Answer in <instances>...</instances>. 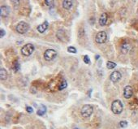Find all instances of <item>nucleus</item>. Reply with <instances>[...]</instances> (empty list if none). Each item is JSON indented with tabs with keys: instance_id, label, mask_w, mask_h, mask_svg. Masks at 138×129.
Returning <instances> with one entry per match:
<instances>
[{
	"instance_id": "1",
	"label": "nucleus",
	"mask_w": 138,
	"mask_h": 129,
	"mask_svg": "<svg viewBox=\"0 0 138 129\" xmlns=\"http://www.w3.org/2000/svg\"><path fill=\"white\" fill-rule=\"evenodd\" d=\"M124 110L123 103L120 100H114L111 104V111L114 115H120Z\"/></svg>"
},
{
	"instance_id": "2",
	"label": "nucleus",
	"mask_w": 138,
	"mask_h": 129,
	"mask_svg": "<svg viewBox=\"0 0 138 129\" xmlns=\"http://www.w3.org/2000/svg\"><path fill=\"white\" fill-rule=\"evenodd\" d=\"M29 29V25L24 21H20L18 23V25L16 26V30L18 33L20 34H24L26 33Z\"/></svg>"
},
{
	"instance_id": "3",
	"label": "nucleus",
	"mask_w": 138,
	"mask_h": 129,
	"mask_svg": "<svg viewBox=\"0 0 138 129\" xmlns=\"http://www.w3.org/2000/svg\"><path fill=\"white\" fill-rule=\"evenodd\" d=\"M93 112V107L90 104H86L84 106H83L81 108V111H80V113H81V115L84 118H89L92 115V114Z\"/></svg>"
},
{
	"instance_id": "4",
	"label": "nucleus",
	"mask_w": 138,
	"mask_h": 129,
	"mask_svg": "<svg viewBox=\"0 0 138 129\" xmlns=\"http://www.w3.org/2000/svg\"><path fill=\"white\" fill-rule=\"evenodd\" d=\"M34 51V46L31 43L24 45V46L21 48V54L24 56H29L31 55L33 52Z\"/></svg>"
},
{
	"instance_id": "5",
	"label": "nucleus",
	"mask_w": 138,
	"mask_h": 129,
	"mask_svg": "<svg viewBox=\"0 0 138 129\" xmlns=\"http://www.w3.org/2000/svg\"><path fill=\"white\" fill-rule=\"evenodd\" d=\"M57 57V51L53 49H48L44 53V59L46 61H52Z\"/></svg>"
},
{
	"instance_id": "6",
	"label": "nucleus",
	"mask_w": 138,
	"mask_h": 129,
	"mask_svg": "<svg viewBox=\"0 0 138 129\" xmlns=\"http://www.w3.org/2000/svg\"><path fill=\"white\" fill-rule=\"evenodd\" d=\"M95 40H96V42L98 43V44H103V43H105L107 40V33H106V32H104V31L99 32V33L96 35Z\"/></svg>"
},
{
	"instance_id": "7",
	"label": "nucleus",
	"mask_w": 138,
	"mask_h": 129,
	"mask_svg": "<svg viewBox=\"0 0 138 129\" xmlns=\"http://www.w3.org/2000/svg\"><path fill=\"white\" fill-rule=\"evenodd\" d=\"M121 78H122V75L120 72L118 71H114L110 74V80L112 81L113 83H117L120 80Z\"/></svg>"
},
{
	"instance_id": "8",
	"label": "nucleus",
	"mask_w": 138,
	"mask_h": 129,
	"mask_svg": "<svg viewBox=\"0 0 138 129\" xmlns=\"http://www.w3.org/2000/svg\"><path fill=\"white\" fill-rule=\"evenodd\" d=\"M133 94V90H132V88L131 87L130 85H127L126 87L124 88V96L125 98L128 99L130 98Z\"/></svg>"
},
{
	"instance_id": "9",
	"label": "nucleus",
	"mask_w": 138,
	"mask_h": 129,
	"mask_svg": "<svg viewBox=\"0 0 138 129\" xmlns=\"http://www.w3.org/2000/svg\"><path fill=\"white\" fill-rule=\"evenodd\" d=\"M10 7H7V6H2L1 8H0V15H1L2 17L5 18V17H7L10 14Z\"/></svg>"
},
{
	"instance_id": "10",
	"label": "nucleus",
	"mask_w": 138,
	"mask_h": 129,
	"mask_svg": "<svg viewBox=\"0 0 138 129\" xmlns=\"http://www.w3.org/2000/svg\"><path fill=\"white\" fill-rule=\"evenodd\" d=\"M48 27H49V23L47 22V21H45V22H43L42 25H38L37 29L40 33H43L46 31V29H48Z\"/></svg>"
},
{
	"instance_id": "11",
	"label": "nucleus",
	"mask_w": 138,
	"mask_h": 129,
	"mask_svg": "<svg viewBox=\"0 0 138 129\" xmlns=\"http://www.w3.org/2000/svg\"><path fill=\"white\" fill-rule=\"evenodd\" d=\"M73 0H63V7L66 10H70L72 7Z\"/></svg>"
},
{
	"instance_id": "12",
	"label": "nucleus",
	"mask_w": 138,
	"mask_h": 129,
	"mask_svg": "<svg viewBox=\"0 0 138 129\" xmlns=\"http://www.w3.org/2000/svg\"><path fill=\"white\" fill-rule=\"evenodd\" d=\"M107 19H108L107 14L102 13L101 15L100 19H99V25H100L101 26H105L106 24H107Z\"/></svg>"
},
{
	"instance_id": "13",
	"label": "nucleus",
	"mask_w": 138,
	"mask_h": 129,
	"mask_svg": "<svg viewBox=\"0 0 138 129\" xmlns=\"http://www.w3.org/2000/svg\"><path fill=\"white\" fill-rule=\"evenodd\" d=\"M131 46L128 43H124V44L121 46V52L123 54H127L130 50Z\"/></svg>"
},
{
	"instance_id": "14",
	"label": "nucleus",
	"mask_w": 138,
	"mask_h": 129,
	"mask_svg": "<svg viewBox=\"0 0 138 129\" xmlns=\"http://www.w3.org/2000/svg\"><path fill=\"white\" fill-rule=\"evenodd\" d=\"M7 72L6 71V69L1 68V70H0V78H1L2 80H5L7 78Z\"/></svg>"
},
{
	"instance_id": "15",
	"label": "nucleus",
	"mask_w": 138,
	"mask_h": 129,
	"mask_svg": "<svg viewBox=\"0 0 138 129\" xmlns=\"http://www.w3.org/2000/svg\"><path fill=\"white\" fill-rule=\"evenodd\" d=\"M46 112V107L44 106V105H41L40 108L38 109L37 111V115L40 116H42L43 115H45Z\"/></svg>"
},
{
	"instance_id": "16",
	"label": "nucleus",
	"mask_w": 138,
	"mask_h": 129,
	"mask_svg": "<svg viewBox=\"0 0 138 129\" xmlns=\"http://www.w3.org/2000/svg\"><path fill=\"white\" fill-rule=\"evenodd\" d=\"M67 80H63V81L60 83V85H59V90H63V89H66V88H67Z\"/></svg>"
},
{
	"instance_id": "17",
	"label": "nucleus",
	"mask_w": 138,
	"mask_h": 129,
	"mask_svg": "<svg viewBox=\"0 0 138 129\" xmlns=\"http://www.w3.org/2000/svg\"><path fill=\"white\" fill-rule=\"evenodd\" d=\"M20 69V63H19V61L18 60H16V62L14 63V65H13V70H14V72H18L19 70Z\"/></svg>"
},
{
	"instance_id": "18",
	"label": "nucleus",
	"mask_w": 138,
	"mask_h": 129,
	"mask_svg": "<svg viewBox=\"0 0 138 129\" xmlns=\"http://www.w3.org/2000/svg\"><path fill=\"white\" fill-rule=\"evenodd\" d=\"M115 67H116V63H113V62H110V61H108L107 62V68H108V69H114Z\"/></svg>"
},
{
	"instance_id": "19",
	"label": "nucleus",
	"mask_w": 138,
	"mask_h": 129,
	"mask_svg": "<svg viewBox=\"0 0 138 129\" xmlns=\"http://www.w3.org/2000/svg\"><path fill=\"white\" fill-rule=\"evenodd\" d=\"M54 0H45L46 4L50 7H51L52 6H54Z\"/></svg>"
},
{
	"instance_id": "20",
	"label": "nucleus",
	"mask_w": 138,
	"mask_h": 129,
	"mask_svg": "<svg viewBox=\"0 0 138 129\" xmlns=\"http://www.w3.org/2000/svg\"><path fill=\"white\" fill-rule=\"evenodd\" d=\"M67 51H68L69 53L75 54V53H76V49L74 46H69L68 48H67Z\"/></svg>"
},
{
	"instance_id": "21",
	"label": "nucleus",
	"mask_w": 138,
	"mask_h": 129,
	"mask_svg": "<svg viewBox=\"0 0 138 129\" xmlns=\"http://www.w3.org/2000/svg\"><path fill=\"white\" fill-rule=\"evenodd\" d=\"M120 126L121 127V128H126V127H128V122L127 121H120Z\"/></svg>"
},
{
	"instance_id": "22",
	"label": "nucleus",
	"mask_w": 138,
	"mask_h": 129,
	"mask_svg": "<svg viewBox=\"0 0 138 129\" xmlns=\"http://www.w3.org/2000/svg\"><path fill=\"white\" fill-rule=\"evenodd\" d=\"M84 62L86 64H90V58H89L88 55H85V56L84 57Z\"/></svg>"
},
{
	"instance_id": "23",
	"label": "nucleus",
	"mask_w": 138,
	"mask_h": 129,
	"mask_svg": "<svg viewBox=\"0 0 138 129\" xmlns=\"http://www.w3.org/2000/svg\"><path fill=\"white\" fill-rule=\"evenodd\" d=\"M11 2L12 3L14 6H16V7H18L19 6V3H20V0H11Z\"/></svg>"
},
{
	"instance_id": "24",
	"label": "nucleus",
	"mask_w": 138,
	"mask_h": 129,
	"mask_svg": "<svg viewBox=\"0 0 138 129\" xmlns=\"http://www.w3.org/2000/svg\"><path fill=\"white\" fill-rule=\"evenodd\" d=\"M26 111H27V112L29 113V114H31V113L33 112V109L32 108L31 106H27L26 107Z\"/></svg>"
},
{
	"instance_id": "25",
	"label": "nucleus",
	"mask_w": 138,
	"mask_h": 129,
	"mask_svg": "<svg viewBox=\"0 0 138 129\" xmlns=\"http://www.w3.org/2000/svg\"><path fill=\"white\" fill-rule=\"evenodd\" d=\"M4 35H5V31H4V29H1V31H0V37H3Z\"/></svg>"
},
{
	"instance_id": "26",
	"label": "nucleus",
	"mask_w": 138,
	"mask_h": 129,
	"mask_svg": "<svg viewBox=\"0 0 138 129\" xmlns=\"http://www.w3.org/2000/svg\"><path fill=\"white\" fill-rule=\"evenodd\" d=\"M95 59H99V55H96V57H95Z\"/></svg>"
},
{
	"instance_id": "27",
	"label": "nucleus",
	"mask_w": 138,
	"mask_h": 129,
	"mask_svg": "<svg viewBox=\"0 0 138 129\" xmlns=\"http://www.w3.org/2000/svg\"><path fill=\"white\" fill-rule=\"evenodd\" d=\"M73 129H79V128H74Z\"/></svg>"
}]
</instances>
